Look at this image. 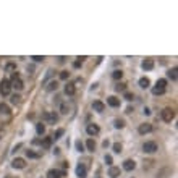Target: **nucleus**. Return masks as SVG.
<instances>
[{"label":"nucleus","mask_w":178,"mask_h":178,"mask_svg":"<svg viewBox=\"0 0 178 178\" xmlns=\"http://www.w3.org/2000/svg\"><path fill=\"white\" fill-rule=\"evenodd\" d=\"M175 115H176V113H175V110L172 107H165L164 110L160 112V117H162V120H164V122H167V123H170L172 120L175 118Z\"/></svg>","instance_id":"nucleus-1"},{"label":"nucleus","mask_w":178,"mask_h":178,"mask_svg":"<svg viewBox=\"0 0 178 178\" xmlns=\"http://www.w3.org/2000/svg\"><path fill=\"white\" fill-rule=\"evenodd\" d=\"M10 91H11V83L8 81V79H2V81H0V94L8 96Z\"/></svg>","instance_id":"nucleus-2"},{"label":"nucleus","mask_w":178,"mask_h":178,"mask_svg":"<svg viewBox=\"0 0 178 178\" xmlns=\"http://www.w3.org/2000/svg\"><path fill=\"white\" fill-rule=\"evenodd\" d=\"M42 120L47 123H55L57 120H59V115H57L55 112H44L42 113Z\"/></svg>","instance_id":"nucleus-3"},{"label":"nucleus","mask_w":178,"mask_h":178,"mask_svg":"<svg viewBox=\"0 0 178 178\" xmlns=\"http://www.w3.org/2000/svg\"><path fill=\"white\" fill-rule=\"evenodd\" d=\"M142 151L147 152V154H154V152L157 151V144L154 141H147V142L142 144Z\"/></svg>","instance_id":"nucleus-4"},{"label":"nucleus","mask_w":178,"mask_h":178,"mask_svg":"<svg viewBox=\"0 0 178 178\" xmlns=\"http://www.w3.org/2000/svg\"><path fill=\"white\" fill-rule=\"evenodd\" d=\"M11 167H13V169H18V170L25 169V167H26V160L21 159V157H16V159H13V162H11Z\"/></svg>","instance_id":"nucleus-5"},{"label":"nucleus","mask_w":178,"mask_h":178,"mask_svg":"<svg viewBox=\"0 0 178 178\" xmlns=\"http://www.w3.org/2000/svg\"><path fill=\"white\" fill-rule=\"evenodd\" d=\"M66 173L63 170H57V169H52V170H49L47 172V178H62V176H65Z\"/></svg>","instance_id":"nucleus-6"},{"label":"nucleus","mask_w":178,"mask_h":178,"mask_svg":"<svg viewBox=\"0 0 178 178\" xmlns=\"http://www.w3.org/2000/svg\"><path fill=\"white\" fill-rule=\"evenodd\" d=\"M138 131H139V134H147L152 131V125L151 123H141L138 126Z\"/></svg>","instance_id":"nucleus-7"},{"label":"nucleus","mask_w":178,"mask_h":178,"mask_svg":"<svg viewBox=\"0 0 178 178\" xmlns=\"http://www.w3.org/2000/svg\"><path fill=\"white\" fill-rule=\"evenodd\" d=\"M76 176L78 178H86L88 176V169H86L84 164H79L76 167Z\"/></svg>","instance_id":"nucleus-8"},{"label":"nucleus","mask_w":178,"mask_h":178,"mask_svg":"<svg viewBox=\"0 0 178 178\" xmlns=\"http://www.w3.org/2000/svg\"><path fill=\"white\" fill-rule=\"evenodd\" d=\"M86 131H88V134H89V136H96V134H99L100 128H99L97 125L91 123V125H88V126H86Z\"/></svg>","instance_id":"nucleus-9"},{"label":"nucleus","mask_w":178,"mask_h":178,"mask_svg":"<svg viewBox=\"0 0 178 178\" xmlns=\"http://www.w3.org/2000/svg\"><path fill=\"white\" fill-rule=\"evenodd\" d=\"M93 108H94L96 112H104L105 110V104L102 100H94L93 102Z\"/></svg>","instance_id":"nucleus-10"},{"label":"nucleus","mask_w":178,"mask_h":178,"mask_svg":"<svg viewBox=\"0 0 178 178\" xmlns=\"http://www.w3.org/2000/svg\"><path fill=\"white\" fill-rule=\"evenodd\" d=\"M123 169H125L126 172H131V170H134V169H136V164H134V160H131V159L125 160V162H123Z\"/></svg>","instance_id":"nucleus-11"},{"label":"nucleus","mask_w":178,"mask_h":178,"mask_svg":"<svg viewBox=\"0 0 178 178\" xmlns=\"http://www.w3.org/2000/svg\"><path fill=\"white\" fill-rule=\"evenodd\" d=\"M107 104L110 107H120V99H117L115 96H110V97H107Z\"/></svg>","instance_id":"nucleus-12"},{"label":"nucleus","mask_w":178,"mask_h":178,"mask_svg":"<svg viewBox=\"0 0 178 178\" xmlns=\"http://www.w3.org/2000/svg\"><path fill=\"white\" fill-rule=\"evenodd\" d=\"M74 93H76V88H74V84H73V83H68V84L65 86V94H66V96H73Z\"/></svg>","instance_id":"nucleus-13"},{"label":"nucleus","mask_w":178,"mask_h":178,"mask_svg":"<svg viewBox=\"0 0 178 178\" xmlns=\"http://www.w3.org/2000/svg\"><path fill=\"white\" fill-rule=\"evenodd\" d=\"M108 176L110 178H118L120 176V169L118 167H110L108 169Z\"/></svg>","instance_id":"nucleus-14"},{"label":"nucleus","mask_w":178,"mask_h":178,"mask_svg":"<svg viewBox=\"0 0 178 178\" xmlns=\"http://www.w3.org/2000/svg\"><path fill=\"white\" fill-rule=\"evenodd\" d=\"M142 70H152L154 68V60H151V59H147V60H144L142 62Z\"/></svg>","instance_id":"nucleus-15"},{"label":"nucleus","mask_w":178,"mask_h":178,"mask_svg":"<svg viewBox=\"0 0 178 178\" xmlns=\"http://www.w3.org/2000/svg\"><path fill=\"white\" fill-rule=\"evenodd\" d=\"M176 66H173V68H172V70H169L167 71V74H169V78L172 79V81H176Z\"/></svg>","instance_id":"nucleus-16"},{"label":"nucleus","mask_w":178,"mask_h":178,"mask_svg":"<svg viewBox=\"0 0 178 178\" xmlns=\"http://www.w3.org/2000/svg\"><path fill=\"white\" fill-rule=\"evenodd\" d=\"M41 144H42V147H44V149H49L50 146H52V138H44Z\"/></svg>","instance_id":"nucleus-17"},{"label":"nucleus","mask_w":178,"mask_h":178,"mask_svg":"<svg viewBox=\"0 0 178 178\" xmlns=\"http://www.w3.org/2000/svg\"><path fill=\"white\" fill-rule=\"evenodd\" d=\"M86 147H88L89 151H94V149H96V141L93 139V138H89V139L86 141Z\"/></svg>","instance_id":"nucleus-18"},{"label":"nucleus","mask_w":178,"mask_h":178,"mask_svg":"<svg viewBox=\"0 0 178 178\" xmlns=\"http://www.w3.org/2000/svg\"><path fill=\"white\" fill-rule=\"evenodd\" d=\"M57 88H59V83H57V81H50L49 86H47V91H49V93H52V91H57Z\"/></svg>","instance_id":"nucleus-19"},{"label":"nucleus","mask_w":178,"mask_h":178,"mask_svg":"<svg viewBox=\"0 0 178 178\" xmlns=\"http://www.w3.org/2000/svg\"><path fill=\"white\" fill-rule=\"evenodd\" d=\"M60 112L63 113V115H66V113L70 112V105L65 104V102H63V104H60Z\"/></svg>","instance_id":"nucleus-20"},{"label":"nucleus","mask_w":178,"mask_h":178,"mask_svg":"<svg viewBox=\"0 0 178 178\" xmlns=\"http://www.w3.org/2000/svg\"><path fill=\"white\" fill-rule=\"evenodd\" d=\"M113 125H115V128H118V130H122L123 126H125V120H122V118H117L115 122H113Z\"/></svg>","instance_id":"nucleus-21"},{"label":"nucleus","mask_w":178,"mask_h":178,"mask_svg":"<svg viewBox=\"0 0 178 178\" xmlns=\"http://www.w3.org/2000/svg\"><path fill=\"white\" fill-rule=\"evenodd\" d=\"M149 84H151V81H149V79L147 78H141L139 79V86H141V88H149Z\"/></svg>","instance_id":"nucleus-22"},{"label":"nucleus","mask_w":178,"mask_h":178,"mask_svg":"<svg viewBox=\"0 0 178 178\" xmlns=\"http://www.w3.org/2000/svg\"><path fill=\"white\" fill-rule=\"evenodd\" d=\"M112 78L113 79H122L123 78V71L122 70H115V71L112 73Z\"/></svg>","instance_id":"nucleus-23"},{"label":"nucleus","mask_w":178,"mask_h":178,"mask_svg":"<svg viewBox=\"0 0 178 178\" xmlns=\"http://www.w3.org/2000/svg\"><path fill=\"white\" fill-rule=\"evenodd\" d=\"M0 113H5V115H8L10 113V107L7 104H0Z\"/></svg>","instance_id":"nucleus-24"},{"label":"nucleus","mask_w":178,"mask_h":178,"mask_svg":"<svg viewBox=\"0 0 178 178\" xmlns=\"http://www.w3.org/2000/svg\"><path fill=\"white\" fill-rule=\"evenodd\" d=\"M36 131H37V134H44L45 133V126L42 123H37L36 125Z\"/></svg>","instance_id":"nucleus-25"},{"label":"nucleus","mask_w":178,"mask_h":178,"mask_svg":"<svg viewBox=\"0 0 178 178\" xmlns=\"http://www.w3.org/2000/svg\"><path fill=\"white\" fill-rule=\"evenodd\" d=\"M165 86H167V79H159L157 84H156V88H159V89H165Z\"/></svg>","instance_id":"nucleus-26"},{"label":"nucleus","mask_w":178,"mask_h":178,"mask_svg":"<svg viewBox=\"0 0 178 178\" xmlns=\"http://www.w3.org/2000/svg\"><path fill=\"white\" fill-rule=\"evenodd\" d=\"M63 133H65V130H62V128H59V130H57V131H55V134H54V138H52V139H60V138L63 136Z\"/></svg>","instance_id":"nucleus-27"},{"label":"nucleus","mask_w":178,"mask_h":178,"mask_svg":"<svg viewBox=\"0 0 178 178\" xmlns=\"http://www.w3.org/2000/svg\"><path fill=\"white\" fill-rule=\"evenodd\" d=\"M26 156L29 157V159H39L41 154H37V152H34V151H26Z\"/></svg>","instance_id":"nucleus-28"},{"label":"nucleus","mask_w":178,"mask_h":178,"mask_svg":"<svg viewBox=\"0 0 178 178\" xmlns=\"http://www.w3.org/2000/svg\"><path fill=\"white\" fill-rule=\"evenodd\" d=\"M115 91H118V93H125V91H126V84L118 83V84L115 86Z\"/></svg>","instance_id":"nucleus-29"},{"label":"nucleus","mask_w":178,"mask_h":178,"mask_svg":"<svg viewBox=\"0 0 178 178\" xmlns=\"http://www.w3.org/2000/svg\"><path fill=\"white\" fill-rule=\"evenodd\" d=\"M123 97L126 100H133L134 99V96H133V93H130V91H125V94H123Z\"/></svg>","instance_id":"nucleus-30"},{"label":"nucleus","mask_w":178,"mask_h":178,"mask_svg":"<svg viewBox=\"0 0 178 178\" xmlns=\"http://www.w3.org/2000/svg\"><path fill=\"white\" fill-rule=\"evenodd\" d=\"M21 102V97L18 94H15V96H11V104H20Z\"/></svg>","instance_id":"nucleus-31"},{"label":"nucleus","mask_w":178,"mask_h":178,"mask_svg":"<svg viewBox=\"0 0 178 178\" xmlns=\"http://www.w3.org/2000/svg\"><path fill=\"white\" fill-rule=\"evenodd\" d=\"M113 152H117V154L122 152V144H120V142H115V144H113Z\"/></svg>","instance_id":"nucleus-32"},{"label":"nucleus","mask_w":178,"mask_h":178,"mask_svg":"<svg viewBox=\"0 0 178 178\" xmlns=\"http://www.w3.org/2000/svg\"><path fill=\"white\" fill-rule=\"evenodd\" d=\"M5 70H7V71H13V70H16V65H15V63H8V65L5 66Z\"/></svg>","instance_id":"nucleus-33"},{"label":"nucleus","mask_w":178,"mask_h":178,"mask_svg":"<svg viewBox=\"0 0 178 178\" xmlns=\"http://www.w3.org/2000/svg\"><path fill=\"white\" fill-rule=\"evenodd\" d=\"M164 93H165V89H159V88H154V89H152V94H156V96L164 94Z\"/></svg>","instance_id":"nucleus-34"},{"label":"nucleus","mask_w":178,"mask_h":178,"mask_svg":"<svg viewBox=\"0 0 178 178\" xmlns=\"http://www.w3.org/2000/svg\"><path fill=\"white\" fill-rule=\"evenodd\" d=\"M76 149H78L79 152H83V151H84V144H83L81 141H76Z\"/></svg>","instance_id":"nucleus-35"},{"label":"nucleus","mask_w":178,"mask_h":178,"mask_svg":"<svg viewBox=\"0 0 178 178\" xmlns=\"http://www.w3.org/2000/svg\"><path fill=\"white\" fill-rule=\"evenodd\" d=\"M167 173H170V169H165L164 172H160V173H159V176H157V178H167V176H165V175H167Z\"/></svg>","instance_id":"nucleus-36"},{"label":"nucleus","mask_w":178,"mask_h":178,"mask_svg":"<svg viewBox=\"0 0 178 178\" xmlns=\"http://www.w3.org/2000/svg\"><path fill=\"white\" fill-rule=\"evenodd\" d=\"M68 78H70V73H68L66 70L60 73V79H68Z\"/></svg>","instance_id":"nucleus-37"},{"label":"nucleus","mask_w":178,"mask_h":178,"mask_svg":"<svg viewBox=\"0 0 178 178\" xmlns=\"http://www.w3.org/2000/svg\"><path fill=\"white\" fill-rule=\"evenodd\" d=\"M31 59H32L34 62H42V60H44V57H41V55H32Z\"/></svg>","instance_id":"nucleus-38"},{"label":"nucleus","mask_w":178,"mask_h":178,"mask_svg":"<svg viewBox=\"0 0 178 178\" xmlns=\"http://www.w3.org/2000/svg\"><path fill=\"white\" fill-rule=\"evenodd\" d=\"M81 63H83V62H81V60H79V59H78L76 62H74V63H73V66H74V68H79V66H81Z\"/></svg>","instance_id":"nucleus-39"},{"label":"nucleus","mask_w":178,"mask_h":178,"mask_svg":"<svg viewBox=\"0 0 178 178\" xmlns=\"http://www.w3.org/2000/svg\"><path fill=\"white\" fill-rule=\"evenodd\" d=\"M105 164H108V165L112 167V157H110V156H105Z\"/></svg>","instance_id":"nucleus-40"}]
</instances>
